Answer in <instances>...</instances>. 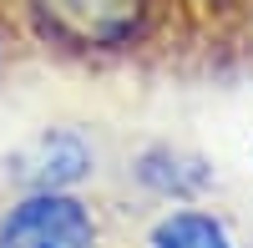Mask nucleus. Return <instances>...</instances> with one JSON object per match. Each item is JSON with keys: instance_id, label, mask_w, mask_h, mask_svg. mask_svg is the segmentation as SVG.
Masks as SVG:
<instances>
[{"instance_id": "1", "label": "nucleus", "mask_w": 253, "mask_h": 248, "mask_svg": "<svg viewBox=\"0 0 253 248\" xmlns=\"http://www.w3.org/2000/svg\"><path fill=\"white\" fill-rule=\"evenodd\" d=\"M5 10L20 31V46L76 66L142 56L167 31H177L172 0H5Z\"/></svg>"}, {"instance_id": "2", "label": "nucleus", "mask_w": 253, "mask_h": 248, "mask_svg": "<svg viewBox=\"0 0 253 248\" xmlns=\"http://www.w3.org/2000/svg\"><path fill=\"white\" fill-rule=\"evenodd\" d=\"M122 167L96 122H46L0 157L5 193H101Z\"/></svg>"}, {"instance_id": "3", "label": "nucleus", "mask_w": 253, "mask_h": 248, "mask_svg": "<svg viewBox=\"0 0 253 248\" xmlns=\"http://www.w3.org/2000/svg\"><path fill=\"white\" fill-rule=\"evenodd\" d=\"M122 203L107 193H5L0 248H117Z\"/></svg>"}, {"instance_id": "4", "label": "nucleus", "mask_w": 253, "mask_h": 248, "mask_svg": "<svg viewBox=\"0 0 253 248\" xmlns=\"http://www.w3.org/2000/svg\"><path fill=\"white\" fill-rule=\"evenodd\" d=\"M122 188L137 203H152V208H177V203H208L218 193V167L213 157H203L198 147L172 137H152L137 142L132 152L122 157Z\"/></svg>"}, {"instance_id": "5", "label": "nucleus", "mask_w": 253, "mask_h": 248, "mask_svg": "<svg viewBox=\"0 0 253 248\" xmlns=\"http://www.w3.org/2000/svg\"><path fill=\"white\" fill-rule=\"evenodd\" d=\"M137 248H238V233L213 203H177V208H157L142 223Z\"/></svg>"}, {"instance_id": "6", "label": "nucleus", "mask_w": 253, "mask_h": 248, "mask_svg": "<svg viewBox=\"0 0 253 248\" xmlns=\"http://www.w3.org/2000/svg\"><path fill=\"white\" fill-rule=\"evenodd\" d=\"M177 31H213V26H233V20H253L248 0H172Z\"/></svg>"}, {"instance_id": "7", "label": "nucleus", "mask_w": 253, "mask_h": 248, "mask_svg": "<svg viewBox=\"0 0 253 248\" xmlns=\"http://www.w3.org/2000/svg\"><path fill=\"white\" fill-rule=\"evenodd\" d=\"M15 46H20V31H15V20H10V10L0 5V76L10 71V61H15Z\"/></svg>"}, {"instance_id": "8", "label": "nucleus", "mask_w": 253, "mask_h": 248, "mask_svg": "<svg viewBox=\"0 0 253 248\" xmlns=\"http://www.w3.org/2000/svg\"><path fill=\"white\" fill-rule=\"evenodd\" d=\"M248 15H253V0H248Z\"/></svg>"}, {"instance_id": "9", "label": "nucleus", "mask_w": 253, "mask_h": 248, "mask_svg": "<svg viewBox=\"0 0 253 248\" xmlns=\"http://www.w3.org/2000/svg\"><path fill=\"white\" fill-rule=\"evenodd\" d=\"M0 5H5V0H0Z\"/></svg>"}]
</instances>
